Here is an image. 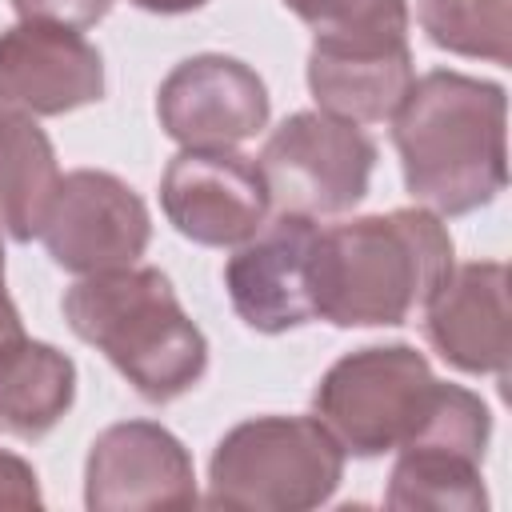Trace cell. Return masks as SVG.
<instances>
[{
	"label": "cell",
	"instance_id": "6da1fadb",
	"mask_svg": "<svg viewBox=\"0 0 512 512\" xmlns=\"http://www.w3.org/2000/svg\"><path fill=\"white\" fill-rule=\"evenodd\" d=\"M408 192L440 216L492 204L508 184V96L464 72H424L392 112Z\"/></svg>",
	"mask_w": 512,
	"mask_h": 512
},
{
	"label": "cell",
	"instance_id": "7a4b0ae2",
	"mask_svg": "<svg viewBox=\"0 0 512 512\" xmlns=\"http://www.w3.org/2000/svg\"><path fill=\"white\" fill-rule=\"evenodd\" d=\"M452 272V236L424 208L360 216L316 232L312 308L336 328L408 324Z\"/></svg>",
	"mask_w": 512,
	"mask_h": 512
},
{
	"label": "cell",
	"instance_id": "3957f363",
	"mask_svg": "<svg viewBox=\"0 0 512 512\" xmlns=\"http://www.w3.org/2000/svg\"><path fill=\"white\" fill-rule=\"evenodd\" d=\"M68 328L148 400L172 404L208 372V340L160 268L92 272L64 292Z\"/></svg>",
	"mask_w": 512,
	"mask_h": 512
},
{
	"label": "cell",
	"instance_id": "277c9868",
	"mask_svg": "<svg viewBox=\"0 0 512 512\" xmlns=\"http://www.w3.org/2000/svg\"><path fill=\"white\" fill-rule=\"evenodd\" d=\"M292 12L312 28L308 88L320 112L388 120L412 84L408 0H300Z\"/></svg>",
	"mask_w": 512,
	"mask_h": 512
},
{
	"label": "cell",
	"instance_id": "5b68a950",
	"mask_svg": "<svg viewBox=\"0 0 512 512\" xmlns=\"http://www.w3.org/2000/svg\"><path fill=\"white\" fill-rule=\"evenodd\" d=\"M344 448L316 416H256L220 436L208 464L212 508L304 512L332 500Z\"/></svg>",
	"mask_w": 512,
	"mask_h": 512
},
{
	"label": "cell",
	"instance_id": "8992f818",
	"mask_svg": "<svg viewBox=\"0 0 512 512\" xmlns=\"http://www.w3.org/2000/svg\"><path fill=\"white\" fill-rule=\"evenodd\" d=\"M436 376L408 344H372L340 356L312 392L316 420L360 460L400 448L424 420Z\"/></svg>",
	"mask_w": 512,
	"mask_h": 512
},
{
	"label": "cell",
	"instance_id": "52a82bcc",
	"mask_svg": "<svg viewBox=\"0 0 512 512\" xmlns=\"http://www.w3.org/2000/svg\"><path fill=\"white\" fill-rule=\"evenodd\" d=\"M256 164L276 212L320 220L340 216L368 196L376 144L352 120L296 112L264 140Z\"/></svg>",
	"mask_w": 512,
	"mask_h": 512
},
{
	"label": "cell",
	"instance_id": "ba28073f",
	"mask_svg": "<svg viewBox=\"0 0 512 512\" xmlns=\"http://www.w3.org/2000/svg\"><path fill=\"white\" fill-rule=\"evenodd\" d=\"M152 220L144 200L112 172L76 168L60 176L40 240L48 256L76 276L128 268L144 256Z\"/></svg>",
	"mask_w": 512,
	"mask_h": 512
},
{
	"label": "cell",
	"instance_id": "9c48e42d",
	"mask_svg": "<svg viewBox=\"0 0 512 512\" xmlns=\"http://www.w3.org/2000/svg\"><path fill=\"white\" fill-rule=\"evenodd\" d=\"M168 224L204 248H236L264 228L268 188L260 164L236 148H184L160 180Z\"/></svg>",
	"mask_w": 512,
	"mask_h": 512
},
{
	"label": "cell",
	"instance_id": "30bf717a",
	"mask_svg": "<svg viewBox=\"0 0 512 512\" xmlns=\"http://www.w3.org/2000/svg\"><path fill=\"white\" fill-rule=\"evenodd\" d=\"M156 116L184 148H236L268 124V88L244 60L204 52L160 80Z\"/></svg>",
	"mask_w": 512,
	"mask_h": 512
},
{
	"label": "cell",
	"instance_id": "8fae6325",
	"mask_svg": "<svg viewBox=\"0 0 512 512\" xmlns=\"http://www.w3.org/2000/svg\"><path fill=\"white\" fill-rule=\"evenodd\" d=\"M84 504L92 512L188 508L196 504V472L188 448L152 420L104 428L84 464Z\"/></svg>",
	"mask_w": 512,
	"mask_h": 512
},
{
	"label": "cell",
	"instance_id": "7c38bea8",
	"mask_svg": "<svg viewBox=\"0 0 512 512\" xmlns=\"http://www.w3.org/2000/svg\"><path fill=\"white\" fill-rule=\"evenodd\" d=\"M316 220L276 212L224 268V288L236 316L256 332H288L316 320L312 308V244Z\"/></svg>",
	"mask_w": 512,
	"mask_h": 512
},
{
	"label": "cell",
	"instance_id": "4fadbf2b",
	"mask_svg": "<svg viewBox=\"0 0 512 512\" xmlns=\"http://www.w3.org/2000/svg\"><path fill=\"white\" fill-rule=\"evenodd\" d=\"M0 96L32 116H64L104 96V60L76 28L20 20L0 32Z\"/></svg>",
	"mask_w": 512,
	"mask_h": 512
},
{
	"label": "cell",
	"instance_id": "5bb4252c",
	"mask_svg": "<svg viewBox=\"0 0 512 512\" xmlns=\"http://www.w3.org/2000/svg\"><path fill=\"white\" fill-rule=\"evenodd\" d=\"M424 336L460 372H508V268L496 260L460 264L424 304Z\"/></svg>",
	"mask_w": 512,
	"mask_h": 512
},
{
	"label": "cell",
	"instance_id": "9a60e30c",
	"mask_svg": "<svg viewBox=\"0 0 512 512\" xmlns=\"http://www.w3.org/2000/svg\"><path fill=\"white\" fill-rule=\"evenodd\" d=\"M76 400V364L44 340L0 348V436L40 440Z\"/></svg>",
	"mask_w": 512,
	"mask_h": 512
},
{
	"label": "cell",
	"instance_id": "2e32d148",
	"mask_svg": "<svg viewBox=\"0 0 512 512\" xmlns=\"http://www.w3.org/2000/svg\"><path fill=\"white\" fill-rule=\"evenodd\" d=\"M60 188V168L52 140L16 104H0V228L28 244L40 236L52 196Z\"/></svg>",
	"mask_w": 512,
	"mask_h": 512
},
{
	"label": "cell",
	"instance_id": "e0dca14e",
	"mask_svg": "<svg viewBox=\"0 0 512 512\" xmlns=\"http://www.w3.org/2000/svg\"><path fill=\"white\" fill-rule=\"evenodd\" d=\"M396 468L388 476V508H436V512H484L488 492L480 480V460L440 444L396 448Z\"/></svg>",
	"mask_w": 512,
	"mask_h": 512
},
{
	"label": "cell",
	"instance_id": "ac0fdd59",
	"mask_svg": "<svg viewBox=\"0 0 512 512\" xmlns=\"http://www.w3.org/2000/svg\"><path fill=\"white\" fill-rule=\"evenodd\" d=\"M428 40L456 56L512 60V0H416Z\"/></svg>",
	"mask_w": 512,
	"mask_h": 512
},
{
	"label": "cell",
	"instance_id": "d6986e66",
	"mask_svg": "<svg viewBox=\"0 0 512 512\" xmlns=\"http://www.w3.org/2000/svg\"><path fill=\"white\" fill-rule=\"evenodd\" d=\"M116 0H12L20 20H44L64 28H92L112 12Z\"/></svg>",
	"mask_w": 512,
	"mask_h": 512
},
{
	"label": "cell",
	"instance_id": "ffe728a7",
	"mask_svg": "<svg viewBox=\"0 0 512 512\" xmlns=\"http://www.w3.org/2000/svg\"><path fill=\"white\" fill-rule=\"evenodd\" d=\"M44 496H40V484H36V472L12 456V452H0V508H40Z\"/></svg>",
	"mask_w": 512,
	"mask_h": 512
},
{
	"label": "cell",
	"instance_id": "44dd1931",
	"mask_svg": "<svg viewBox=\"0 0 512 512\" xmlns=\"http://www.w3.org/2000/svg\"><path fill=\"white\" fill-rule=\"evenodd\" d=\"M24 328H20V312L12 304V296L4 292V272H0V348H8L12 340H20Z\"/></svg>",
	"mask_w": 512,
	"mask_h": 512
},
{
	"label": "cell",
	"instance_id": "7402d4cb",
	"mask_svg": "<svg viewBox=\"0 0 512 512\" xmlns=\"http://www.w3.org/2000/svg\"><path fill=\"white\" fill-rule=\"evenodd\" d=\"M132 4L144 8V12H160V16H180V12H192L208 0H132Z\"/></svg>",
	"mask_w": 512,
	"mask_h": 512
},
{
	"label": "cell",
	"instance_id": "603a6c76",
	"mask_svg": "<svg viewBox=\"0 0 512 512\" xmlns=\"http://www.w3.org/2000/svg\"><path fill=\"white\" fill-rule=\"evenodd\" d=\"M0 272H4V244H0Z\"/></svg>",
	"mask_w": 512,
	"mask_h": 512
},
{
	"label": "cell",
	"instance_id": "cb8c5ba5",
	"mask_svg": "<svg viewBox=\"0 0 512 512\" xmlns=\"http://www.w3.org/2000/svg\"><path fill=\"white\" fill-rule=\"evenodd\" d=\"M284 4H288V8H296V4H300V0H284Z\"/></svg>",
	"mask_w": 512,
	"mask_h": 512
}]
</instances>
